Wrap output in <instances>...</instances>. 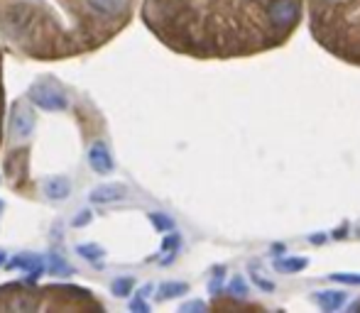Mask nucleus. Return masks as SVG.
Wrapping results in <instances>:
<instances>
[{"mask_svg": "<svg viewBox=\"0 0 360 313\" xmlns=\"http://www.w3.org/2000/svg\"><path fill=\"white\" fill-rule=\"evenodd\" d=\"M128 194V189L123 184H101L96 186L89 194L91 203H113V201H120Z\"/></svg>", "mask_w": 360, "mask_h": 313, "instance_id": "nucleus-5", "label": "nucleus"}, {"mask_svg": "<svg viewBox=\"0 0 360 313\" xmlns=\"http://www.w3.org/2000/svg\"><path fill=\"white\" fill-rule=\"evenodd\" d=\"M32 17H35V10H32V6H27V3H20V6L10 8V12H8V20H10V25L15 27V30H25L27 25L32 22Z\"/></svg>", "mask_w": 360, "mask_h": 313, "instance_id": "nucleus-9", "label": "nucleus"}, {"mask_svg": "<svg viewBox=\"0 0 360 313\" xmlns=\"http://www.w3.org/2000/svg\"><path fill=\"white\" fill-rule=\"evenodd\" d=\"M187 291V287L184 284H162L160 287V296L162 298H172V296H177V294H184Z\"/></svg>", "mask_w": 360, "mask_h": 313, "instance_id": "nucleus-13", "label": "nucleus"}, {"mask_svg": "<svg viewBox=\"0 0 360 313\" xmlns=\"http://www.w3.org/2000/svg\"><path fill=\"white\" fill-rule=\"evenodd\" d=\"M10 306L17 308V311H35L37 303H35V301H27V298H15V301H12Z\"/></svg>", "mask_w": 360, "mask_h": 313, "instance_id": "nucleus-16", "label": "nucleus"}, {"mask_svg": "<svg viewBox=\"0 0 360 313\" xmlns=\"http://www.w3.org/2000/svg\"><path fill=\"white\" fill-rule=\"evenodd\" d=\"M91 218H94V213H91L89 208H84V211L76 213V218H74L71 226L74 228H84V226H89V223H91Z\"/></svg>", "mask_w": 360, "mask_h": 313, "instance_id": "nucleus-15", "label": "nucleus"}, {"mask_svg": "<svg viewBox=\"0 0 360 313\" xmlns=\"http://www.w3.org/2000/svg\"><path fill=\"white\" fill-rule=\"evenodd\" d=\"M86 6L91 8V10L101 12V15H120V12L128 8V0H86Z\"/></svg>", "mask_w": 360, "mask_h": 313, "instance_id": "nucleus-8", "label": "nucleus"}, {"mask_svg": "<svg viewBox=\"0 0 360 313\" xmlns=\"http://www.w3.org/2000/svg\"><path fill=\"white\" fill-rule=\"evenodd\" d=\"M130 308L132 311H147V303L142 301V298H135V301L130 303Z\"/></svg>", "mask_w": 360, "mask_h": 313, "instance_id": "nucleus-17", "label": "nucleus"}, {"mask_svg": "<svg viewBox=\"0 0 360 313\" xmlns=\"http://www.w3.org/2000/svg\"><path fill=\"white\" fill-rule=\"evenodd\" d=\"M10 267H17V269H22V272H30V277L35 279V277H40V274L44 272V260L42 257H37V255H20V257H15L10 262Z\"/></svg>", "mask_w": 360, "mask_h": 313, "instance_id": "nucleus-7", "label": "nucleus"}, {"mask_svg": "<svg viewBox=\"0 0 360 313\" xmlns=\"http://www.w3.org/2000/svg\"><path fill=\"white\" fill-rule=\"evenodd\" d=\"M89 164L96 174H110L113 171V157H110V149L103 142H94L89 149Z\"/></svg>", "mask_w": 360, "mask_h": 313, "instance_id": "nucleus-4", "label": "nucleus"}, {"mask_svg": "<svg viewBox=\"0 0 360 313\" xmlns=\"http://www.w3.org/2000/svg\"><path fill=\"white\" fill-rule=\"evenodd\" d=\"M150 221H152V226H155L157 230H169V228H172V221L164 218L162 213H150Z\"/></svg>", "mask_w": 360, "mask_h": 313, "instance_id": "nucleus-14", "label": "nucleus"}, {"mask_svg": "<svg viewBox=\"0 0 360 313\" xmlns=\"http://www.w3.org/2000/svg\"><path fill=\"white\" fill-rule=\"evenodd\" d=\"M30 98L37 108L52 110V113H57V110H67V105H69V101L64 98V93H59L57 88L47 86V83H37V86L30 91Z\"/></svg>", "mask_w": 360, "mask_h": 313, "instance_id": "nucleus-2", "label": "nucleus"}, {"mask_svg": "<svg viewBox=\"0 0 360 313\" xmlns=\"http://www.w3.org/2000/svg\"><path fill=\"white\" fill-rule=\"evenodd\" d=\"M132 287H135L132 279H115V282L110 284V291H113L115 296H128V294L132 291Z\"/></svg>", "mask_w": 360, "mask_h": 313, "instance_id": "nucleus-12", "label": "nucleus"}, {"mask_svg": "<svg viewBox=\"0 0 360 313\" xmlns=\"http://www.w3.org/2000/svg\"><path fill=\"white\" fill-rule=\"evenodd\" d=\"M44 194L54 201L69 198V194H71V181H69L67 176H49V179L44 181Z\"/></svg>", "mask_w": 360, "mask_h": 313, "instance_id": "nucleus-6", "label": "nucleus"}, {"mask_svg": "<svg viewBox=\"0 0 360 313\" xmlns=\"http://www.w3.org/2000/svg\"><path fill=\"white\" fill-rule=\"evenodd\" d=\"M76 252L84 257V260H89V262H98L101 257H103V250H101L98 245H94V242H84V245H78Z\"/></svg>", "mask_w": 360, "mask_h": 313, "instance_id": "nucleus-11", "label": "nucleus"}, {"mask_svg": "<svg viewBox=\"0 0 360 313\" xmlns=\"http://www.w3.org/2000/svg\"><path fill=\"white\" fill-rule=\"evenodd\" d=\"M32 130H35V113L27 105L17 103L10 115V135L15 139H25L32 135Z\"/></svg>", "mask_w": 360, "mask_h": 313, "instance_id": "nucleus-3", "label": "nucleus"}, {"mask_svg": "<svg viewBox=\"0 0 360 313\" xmlns=\"http://www.w3.org/2000/svg\"><path fill=\"white\" fill-rule=\"evenodd\" d=\"M49 272L59 274V277H67V274H74L71 264L67 260H62L59 255H49Z\"/></svg>", "mask_w": 360, "mask_h": 313, "instance_id": "nucleus-10", "label": "nucleus"}, {"mask_svg": "<svg viewBox=\"0 0 360 313\" xmlns=\"http://www.w3.org/2000/svg\"><path fill=\"white\" fill-rule=\"evenodd\" d=\"M8 262V257H6V252H0V267H3V264Z\"/></svg>", "mask_w": 360, "mask_h": 313, "instance_id": "nucleus-18", "label": "nucleus"}, {"mask_svg": "<svg viewBox=\"0 0 360 313\" xmlns=\"http://www.w3.org/2000/svg\"><path fill=\"white\" fill-rule=\"evenodd\" d=\"M309 12L321 44L360 62V0H309Z\"/></svg>", "mask_w": 360, "mask_h": 313, "instance_id": "nucleus-1", "label": "nucleus"}]
</instances>
